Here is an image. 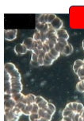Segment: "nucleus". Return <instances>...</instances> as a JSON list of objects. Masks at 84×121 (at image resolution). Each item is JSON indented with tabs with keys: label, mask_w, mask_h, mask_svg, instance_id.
Wrapping results in <instances>:
<instances>
[{
	"label": "nucleus",
	"mask_w": 84,
	"mask_h": 121,
	"mask_svg": "<svg viewBox=\"0 0 84 121\" xmlns=\"http://www.w3.org/2000/svg\"><path fill=\"white\" fill-rule=\"evenodd\" d=\"M39 18L36 20V22H40V23H48V14H40L38 15Z\"/></svg>",
	"instance_id": "nucleus-16"
},
{
	"label": "nucleus",
	"mask_w": 84,
	"mask_h": 121,
	"mask_svg": "<svg viewBox=\"0 0 84 121\" xmlns=\"http://www.w3.org/2000/svg\"><path fill=\"white\" fill-rule=\"evenodd\" d=\"M39 109H40V108L38 107V105L36 104H33V108H32L31 113H38Z\"/></svg>",
	"instance_id": "nucleus-30"
},
{
	"label": "nucleus",
	"mask_w": 84,
	"mask_h": 121,
	"mask_svg": "<svg viewBox=\"0 0 84 121\" xmlns=\"http://www.w3.org/2000/svg\"><path fill=\"white\" fill-rule=\"evenodd\" d=\"M36 96L33 94H28L25 96V99L23 100V103L25 104H36Z\"/></svg>",
	"instance_id": "nucleus-8"
},
{
	"label": "nucleus",
	"mask_w": 84,
	"mask_h": 121,
	"mask_svg": "<svg viewBox=\"0 0 84 121\" xmlns=\"http://www.w3.org/2000/svg\"><path fill=\"white\" fill-rule=\"evenodd\" d=\"M76 90L79 92H83L84 93V87L82 83V81H79L76 85Z\"/></svg>",
	"instance_id": "nucleus-24"
},
{
	"label": "nucleus",
	"mask_w": 84,
	"mask_h": 121,
	"mask_svg": "<svg viewBox=\"0 0 84 121\" xmlns=\"http://www.w3.org/2000/svg\"><path fill=\"white\" fill-rule=\"evenodd\" d=\"M61 121H73V120H72V118L70 117V116H64V117H63V119H62Z\"/></svg>",
	"instance_id": "nucleus-39"
},
{
	"label": "nucleus",
	"mask_w": 84,
	"mask_h": 121,
	"mask_svg": "<svg viewBox=\"0 0 84 121\" xmlns=\"http://www.w3.org/2000/svg\"><path fill=\"white\" fill-rule=\"evenodd\" d=\"M79 121H84V110L80 114V119H79Z\"/></svg>",
	"instance_id": "nucleus-43"
},
{
	"label": "nucleus",
	"mask_w": 84,
	"mask_h": 121,
	"mask_svg": "<svg viewBox=\"0 0 84 121\" xmlns=\"http://www.w3.org/2000/svg\"><path fill=\"white\" fill-rule=\"evenodd\" d=\"M73 52V46L72 45H71L70 43H68V45L65 46V48L62 52V54H64V56H68L70 54H72Z\"/></svg>",
	"instance_id": "nucleus-15"
},
{
	"label": "nucleus",
	"mask_w": 84,
	"mask_h": 121,
	"mask_svg": "<svg viewBox=\"0 0 84 121\" xmlns=\"http://www.w3.org/2000/svg\"><path fill=\"white\" fill-rule=\"evenodd\" d=\"M83 60V62H84V60Z\"/></svg>",
	"instance_id": "nucleus-49"
},
{
	"label": "nucleus",
	"mask_w": 84,
	"mask_h": 121,
	"mask_svg": "<svg viewBox=\"0 0 84 121\" xmlns=\"http://www.w3.org/2000/svg\"><path fill=\"white\" fill-rule=\"evenodd\" d=\"M39 115L38 113H31L29 116V121H36L39 119Z\"/></svg>",
	"instance_id": "nucleus-26"
},
{
	"label": "nucleus",
	"mask_w": 84,
	"mask_h": 121,
	"mask_svg": "<svg viewBox=\"0 0 84 121\" xmlns=\"http://www.w3.org/2000/svg\"><path fill=\"white\" fill-rule=\"evenodd\" d=\"M4 69H5V72L8 73L10 75L11 73H14L15 70L18 69L16 68L14 64L11 63V62H8V63H6L5 65H4Z\"/></svg>",
	"instance_id": "nucleus-10"
},
{
	"label": "nucleus",
	"mask_w": 84,
	"mask_h": 121,
	"mask_svg": "<svg viewBox=\"0 0 84 121\" xmlns=\"http://www.w3.org/2000/svg\"><path fill=\"white\" fill-rule=\"evenodd\" d=\"M50 46H49V45H48V40H46L44 42H43V49H42V50L43 51H44L46 53H48L49 51H50Z\"/></svg>",
	"instance_id": "nucleus-21"
},
{
	"label": "nucleus",
	"mask_w": 84,
	"mask_h": 121,
	"mask_svg": "<svg viewBox=\"0 0 84 121\" xmlns=\"http://www.w3.org/2000/svg\"><path fill=\"white\" fill-rule=\"evenodd\" d=\"M76 74L79 77V78L80 81H83V80H84V67H82L81 69H79L78 73H77Z\"/></svg>",
	"instance_id": "nucleus-22"
},
{
	"label": "nucleus",
	"mask_w": 84,
	"mask_h": 121,
	"mask_svg": "<svg viewBox=\"0 0 84 121\" xmlns=\"http://www.w3.org/2000/svg\"><path fill=\"white\" fill-rule=\"evenodd\" d=\"M48 109L49 110V111H51L52 112L53 114L56 112V106L53 104L52 103H48Z\"/></svg>",
	"instance_id": "nucleus-29"
},
{
	"label": "nucleus",
	"mask_w": 84,
	"mask_h": 121,
	"mask_svg": "<svg viewBox=\"0 0 84 121\" xmlns=\"http://www.w3.org/2000/svg\"><path fill=\"white\" fill-rule=\"evenodd\" d=\"M72 113H74V112L66 107L63 110V112H62V116H63V117H64V116H69L70 115H72Z\"/></svg>",
	"instance_id": "nucleus-20"
},
{
	"label": "nucleus",
	"mask_w": 84,
	"mask_h": 121,
	"mask_svg": "<svg viewBox=\"0 0 84 121\" xmlns=\"http://www.w3.org/2000/svg\"><path fill=\"white\" fill-rule=\"evenodd\" d=\"M33 41H36V42H38V41H41V34H40V32L36 31L35 33L33 34Z\"/></svg>",
	"instance_id": "nucleus-25"
},
{
	"label": "nucleus",
	"mask_w": 84,
	"mask_h": 121,
	"mask_svg": "<svg viewBox=\"0 0 84 121\" xmlns=\"http://www.w3.org/2000/svg\"><path fill=\"white\" fill-rule=\"evenodd\" d=\"M79 119H80V114L75 112L74 116H73V118H72V120L73 121H79Z\"/></svg>",
	"instance_id": "nucleus-34"
},
{
	"label": "nucleus",
	"mask_w": 84,
	"mask_h": 121,
	"mask_svg": "<svg viewBox=\"0 0 84 121\" xmlns=\"http://www.w3.org/2000/svg\"><path fill=\"white\" fill-rule=\"evenodd\" d=\"M37 43H38L37 49H39V50H42V49H43V42H41V41H38Z\"/></svg>",
	"instance_id": "nucleus-37"
},
{
	"label": "nucleus",
	"mask_w": 84,
	"mask_h": 121,
	"mask_svg": "<svg viewBox=\"0 0 84 121\" xmlns=\"http://www.w3.org/2000/svg\"><path fill=\"white\" fill-rule=\"evenodd\" d=\"M12 99V94L10 93H4V100H7Z\"/></svg>",
	"instance_id": "nucleus-35"
},
{
	"label": "nucleus",
	"mask_w": 84,
	"mask_h": 121,
	"mask_svg": "<svg viewBox=\"0 0 84 121\" xmlns=\"http://www.w3.org/2000/svg\"><path fill=\"white\" fill-rule=\"evenodd\" d=\"M36 121H48L46 120V119H44V118H39L37 120H36Z\"/></svg>",
	"instance_id": "nucleus-45"
},
{
	"label": "nucleus",
	"mask_w": 84,
	"mask_h": 121,
	"mask_svg": "<svg viewBox=\"0 0 84 121\" xmlns=\"http://www.w3.org/2000/svg\"><path fill=\"white\" fill-rule=\"evenodd\" d=\"M25 106H26V104H25V103H23V102L17 103V104H16V107H17V108H20V109L21 110V111H22V110L25 108Z\"/></svg>",
	"instance_id": "nucleus-31"
},
{
	"label": "nucleus",
	"mask_w": 84,
	"mask_h": 121,
	"mask_svg": "<svg viewBox=\"0 0 84 121\" xmlns=\"http://www.w3.org/2000/svg\"><path fill=\"white\" fill-rule=\"evenodd\" d=\"M45 99L44 98V97L40 96H37L36 97V104H40V102H42L43 100H44Z\"/></svg>",
	"instance_id": "nucleus-33"
},
{
	"label": "nucleus",
	"mask_w": 84,
	"mask_h": 121,
	"mask_svg": "<svg viewBox=\"0 0 84 121\" xmlns=\"http://www.w3.org/2000/svg\"><path fill=\"white\" fill-rule=\"evenodd\" d=\"M18 30H4V38L6 41H13L17 38Z\"/></svg>",
	"instance_id": "nucleus-1"
},
{
	"label": "nucleus",
	"mask_w": 84,
	"mask_h": 121,
	"mask_svg": "<svg viewBox=\"0 0 84 121\" xmlns=\"http://www.w3.org/2000/svg\"><path fill=\"white\" fill-rule=\"evenodd\" d=\"M38 65H39V66L44 65V58L39 57V56H38Z\"/></svg>",
	"instance_id": "nucleus-36"
},
{
	"label": "nucleus",
	"mask_w": 84,
	"mask_h": 121,
	"mask_svg": "<svg viewBox=\"0 0 84 121\" xmlns=\"http://www.w3.org/2000/svg\"><path fill=\"white\" fill-rule=\"evenodd\" d=\"M83 67H84V62H83Z\"/></svg>",
	"instance_id": "nucleus-48"
},
{
	"label": "nucleus",
	"mask_w": 84,
	"mask_h": 121,
	"mask_svg": "<svg viewBox=\"0 0 84 121\" xmlns=\"http://www.w3.org/2000/svg\"><path fill=\"white\" fill-rule=\"evenodd\" d=\"M53 62H54V60L48 55V53H46L44 57V65L49 66L51 65H52Z\"/></svg>",
	"instance_id": "nucleus-17"
},
{
	"label": "nucleus",
	"mask_w": 84,
	"mask_h": 121,
	"mask_svg": "<svg viewBox=\"0 0 84 121\" xmlns=\"http://www.w3.org/2000/svg\"><path fill=\"white\" fill-rule=\"evenodd\" d=\"M45 54H46V53H45L44 51H43V50H40V52H39V57H43L44 58V56H45Z\"/></svg>",
	"instance_id": "nucleus-41"
},
{
	"label": "nucleus",
	"mask_w": 84,
	"mask_h": 121,
	"mask_svg": "<svg viewBox=\"0 0 84 121\" xmlns=\"http://www.w3.org/2000/svg\"><path fill=\"white\" fill-rule=\"evenodd\" d=\"M17 103L13 100V99H10L7 100H4V109H9L13 110L16 107Z\"/></svg>",
	"instance_id": "nucleus-9"
},
{
	"label": "nucleus",
	"mask_w": 84,
	"mask_h": 121,
	"mask_svg": "<svg viewBox=\"0 0 84 121\" xmlns=\"http://www.w3.org/2000/svg\"><path fill=\"white\" fill-rule=\"evenodd\" d=\"M77 105H78V102H72V107H73V111H74V112H76Z\"/></svg>",
	"instance_id": "nucleus-40"
},
{
	"label": "nucleus",
	"mask_w": 84,
	"mask_h": 121,
	"mask_svg": "<svg viewBox=\"0 0 84 121\" xmlns=\"http://www.w3.org/2000/svg\"><path fill=\"white\" fill-rule=\"evenodd\" d=\"M31 64L34 67H39L38 65V55L32 53L31 55Z\"/></svg>",
	"instance_id": "nucleus-18"
},
{
	"label": "nucleus",
	"mask_w": 84,
	"mask_h": 121,
	"mask_svg": "<svg viewBox=\"0 0 84 121\" xmlns=\"http://www.w3.org/2000/svg\"><path fill=\"white\" fill-rule=\"evenodd\" d=\"M25 95L22 94L21 92H19V93H15V94H12V99L14 100L16 103H19V102H23L25 99Z\"/></svg>",
	"instance_id": "nucleus-11"
},
{
	"label": "nucleus",
	"mask_w": 84,
	"mask_h": 121,
	"mask_svg": "<svg viewBox=\"0 0 84 121\" xmlns=\"http://www.w3.org/2000/svg\"><path fill=\"white\" fill-rule=\"evenodd\" d=\"M66 107L68 108H69V109H71V110H72L73 111V107H72V103H68V104L66 105ZM74 112V111H73Z\"/></svg>",
	"instance_id": "nucleus-42"
},
{
	"label": "nucleus",
	"mask_w": 84,
	"mask_h": 121,
	"mask_svg": "<svg viewBox=\"0 0 84 121\" xmlns=\"http://www.w3.org/2000/svg\"><path fill=\"white\" fill-rule=\"evenodd\" d=\"M63 26H64L63 21L60 18H58V17H56L55 20L53 22H52L50 24H49V26L51 28H52L56 31H57V30H59L60 29H63Z\"/></svg>",
	"instance_id": "nucleus-3"
},
{
	"label": "nucleus",
	"mask_w": 84,
	"mask_h": 121,
	"mask_svg": "<svg viewBox=\"0 0 84 121\" xmlns=\"http://www.w3.org/2000/svg\"><path fill=\"white\" fill-rule=\"evenodd\" d=\"M37 45H38L37 42H36V41H34V42H33V47H32V49H34V48H37Z\"/></svg>",
	"instance_id": "nucleus-44"
},
{
	"label": "nucleus",
	"mask_w": 84,
	"mask_h": 121,
	"mask_svg": "<svg viewBox=\"0 0 84 121\" xmlns=\"http://www.w3.org/2000/svg\"><path fill=\"white\" fill-rule=\"evenodd\" d=\"M84 110V106L82 103H79L78 102V105H77V108H76V113H79V114H81L83 111Z\"/></svg>",
	"instance_id": "nucleus-28"
},
{
	"label": "nucleus",
	"mask_w": 84,
	"mask_h": 121,
	"mask_svg": "<svg viewBox=\"0 0 84 121\" xmlns=\"http://www.w3.org/2000/svg\"><path fill=\"white\" fill-rule=\"evenodd\" d=\"M48 53V55L50 56V57L52 58V59L54 60L58 59V57H60V52H58L55 48L51 49L50 51H49Z\"/></svg>",
	"instance_id": "nucleus-14"
},
{
	"label": "nucleus",
	"mask_w": 84,
	"mask_h": 121,
	"mask_svg": "<svg viewBox=\"0 0 84 121\" xmlns=\"http://www.w3.org/2000/svg\"><path fill=\"white\" fill-rule=\"evenodd\" d=\"M68 41L66 40H63V39H58L57 42L56 43L55 47L54 48L56 49L58 52H60V53H62V52L65 48V46L68 45Z\"/></svg>",
	"instance_id": "nucleus-6"
},
{
	"label": "nucleus",
	"mask_w": 84,
	"mask_h": 121,
	"mask_svg": "<svg viewBox=\"0 0 84 121\" xmlns=\"http://www.w3.org/2000/svg\"><path fill=\"white\" fill-rule=\"evenodd\" d=\"M49 24L48 23H40V22H36V31L40 32V34H46L49 30Z\"/></svg>",
	"instance_id": "nucleus-4"
},
{
	"label": "nucleus",
	"mask_w": 84,
	"mask_h": 121,
	"mask_svg": "<svg viewBox=\"0 0 84 121\" xmlns=\"http://www.w3.org/2000/svg\"><path fill=\"white\" fill-rule=\"evenodd\" d=\"M33 38H27L23 41V44L25 45V47L27 48L28 50H30L31 51L32 49V47H33Z\"/></svg>",
	"instance_id": "nucleus-12"
},
{
	"label": "nucleus",
	"mask_w": 84,
	"mask_h": 121,
	"mask_svg": "<svg viewBox=\"0 0 84 121\" xmlns=\"http://www.w3.org/2000/svg\"><path fill=\"white\" fill-rule=\"evenodd\" d=\"M82 83H83V87H84V80L82 81Z\"/></svg>",
	"instance_id": "nucleus-47"
},
{
	"label": "nucleus",
	"mask_w": 84,
	"mask_h": 121,
	"mask_svg": "<svg viewBox=\"0 0 84 121\" xmlns=\"http://www.w3.org/2000/svg\"><path fill=\"white\" fill-rule=\"evenodd\" d=\"M32 108H33V104H26L25 108L22 110V113L25 116H29L31 114Z\"/></svg>",
	"instance_id": "nucleus-19"
},
{
	"label": "nucleus",
	"mask_w": 84,
	"mask_h": 121,
	"mask_svg": "<svg viewBox=\"0 0 84 121\" xmlns=\"http://www.w3.org/2000/svg\"><path fill=\"white\" fill-rule=\"evenodd\" d=\"M83 49H84V40L83 41Z\"/></svg>",
	"instance_id": "nucleus-46"
},
{
	"label": "nucleus",
	"mask_w": 84,
	"mask_h": 121,
	"mask_svg": "<svg viewBox=\"0 0 84 121\" xmlns=\"http://www.w3.org/2000/svg\"><path fill=\"white\" fill-rule=\"evenodd\" d=\"M83 60H76L75 61L74 65H73V70H74L75 73H77L79 69H81L83 67Z\"/></svg>",
	"instance_id": "nucleus-13"
},
{
	"label": "nucleus",
	"mask_w": 84,
	"mask_h": 121,
	"mask_svg": "<svg viewBox=\"0 0 84 121\" xmlns=\"http://www.w3.org/2000/svg\"><path fill=\"white\" fill-rule=\"evenodd\" d=\"M13 112H14V115L15 116H17V117H20L21 116H22L23 115V113H22V111L20 109V108H17V107H15L14 109H13Z\"/></svg>",
	"instance_id": "nucleus-23"
},
{
	"label": "nucleus",
	"mask_w": 84,
	"mask_h": 121,
	"mask_svg": "<svg viewBox=\"0 0 84 121\" xmlns=\"http://www.w3.org/2000/svg\"><path fill=\"white\" fill-rule=\"evenodd\" d=\"M56 36L58 39H63L68 41L69 38V34L65 29H60L56 31Z\"/></svg>",
	"instance_id": "nucleus-7"
},
{
	"label": "nucleus",
	"mask_w": 84,
	"mask_h": 121,
	"mask_svg": "<svg viewBox=\"0 0 84 121\" xmlns=\"http://www.w3.org/2000/svg\"><path fill=\"white\" fill-rule=\"evenodd\" d=\"M48 102L46 100H43L42 102H40V104H38L37 105L40 108L46 109V108H48Z\"/></svg>",
	"instance_id": "nucleus-27"
},
{
	"label": "nucleus",
	"mask_w": 84,
	"mask_h": 121,
	"mask_svg": "<svg viewBox=\"0 0 84 121\" xmlns=\"http://www.w3.org/2000/svg\"><path fill=\"white\" fill-rule=\"evenodd\" d=\"M32 51V53H34V54H36V55H39V52L40 50L38 49L37 48H34V49H31Z\"/></svg>",
	"instance_id": "nucleus-38"
},
{
	"label": "nucleus",
	"mask_w": 84,
	"mask_h": 121,
	"mask_svg": "<svg viewBox=\"0 0 84 121\" xmlns=\"http://www.w3.org/2000/svg\"><path fill=\"white\" fill-rule=\"evenodd\" d=\"M46 37H47V40H48L49 42L53 43V44H55V45L58 41V38L56 36V31L51 27L49 28L48 32L46 34Z\"/></svg>",
	"instance_id": "nucleus-2"
},
{
	"label": "nucleus",
	"mask_w": 84,
	"mask_h": 121,
	"mask_svg": "<svg viewBox=\"0 0 84 121\" xmlns=\"http://www.w3.org/2000/svg\"><path fill=\"white\" fill-rule=\"evenodd\" d=\"M28 49L23 43H18L14 46V52L18 55H23L27 53Z\"/></svg>",
	"instance_id": "nucleus-5"
},
{
	"label": "nucleus",
	"mask_w": 84,
	"mask_h": 121,
	"mask_svg": "<svg viewBox=\"0 0 84 121\" xmlns=\"http://www.w3.org/2000/svg\"><path fill=\"white\" fill-rule=\"evenodd\" d=\"M56 18V14H48V24H50L52 22H53Z\"/></svg>",
	"instance_id": "nucleus-32"
}]
</instances>
